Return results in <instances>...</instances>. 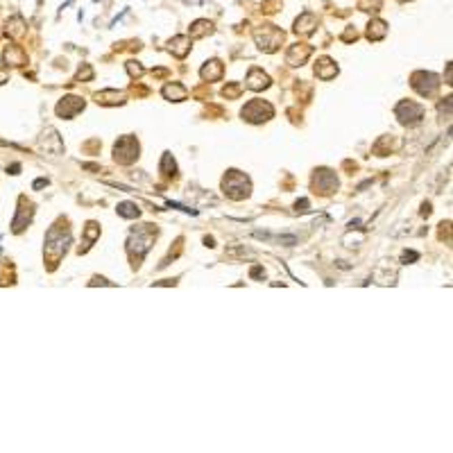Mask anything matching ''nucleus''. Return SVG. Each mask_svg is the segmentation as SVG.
I'll list each match as a JSON object with an SVG mask.
<instances>
[{"label": "nucleus", "mask_w": 453, "mask_h": 453, "mask_svg": "<svg viewBox=\"0 0 453 453\" xmlns=\"http://www.w3.org/2000/svg\"><path fill=\"white\" fill-rule=\"evenodd\" d=\"M225 193L229 195L231 199H242L250 195V179L245 175H240L238 170H231V172L225 177Z\"/></svg>", "instance_id": "nucleus-1"}, {"label": "nucleus", "mask_w": 453, "mask_h": 453, "mask_svg": "<svg viewBox=\"0 0 453 453\" xmlns=\"http://www.w3.org/2000/svg\"><path fill=\"white\" fill-rule=\"evenodd\" d=\"M272 114H274V109L263 100H252L250 104L242 109V118H247L250 123H263V120L272 118Z\"/></svg>", "instance_id": "nucleus-2"}, {"label": "nucleus", "mask_w": 453, "mask_h": 453, "mask_svg": "<svg viewBox=\"0 0 453 453\" xmlns=\"http://www.w3.org/2000/svg\"><path fill=\"white\" fill-rule=\"evenodd\" d=\"M256 41L263 50L274 52L279 48V43L284 41V32H279L274 25H263V30L256 32Z\"/></svg>", "instance_id": "nucleus-3"}, {"label": "nucleus", "mask_w": 453, "mask_h": 453, "mask_svg": "<svg viewBox=\"0 0 453 453\" xmlns=\"http://www.w3.org/2000/svg\"><path fill=\"white\" fill-rule=\"evenodd\" d=\"M114 152H116V161H120V163H131L136 157H138V143H136L134 138H120L118 143H116V148H114Z\"/></svg>", "instance_id": "nucleus-4"}, {"label": "nucleus", "mask_w": 453, "mask_h": 453, "mask_svg": "<svg viewBox=\"0 0 453 453\" xmlns=\"http://www.w3.org/2000/svg\"><path fill=\"white\" fill-rule=\"evenodd\" d=\"M397 116L403 125H417L424 116V109L417 102H401V104L397 107Z\"/></svg>", "instance_id": "nucleus-5"}, {"label": "nucleus", "mask_w": 453, "mask_h": 453, "mask_svg": "<svg viewBox=\"0 0 453 453\" xmlns=\"http://www.w3.org/2000/svg\"><path fill=\"white\" fill-rule=\"evenodd\" d=\"M84 109V102L80 97H64V100L57 104V114L64 116V118H73L77 111Z\"/></svg>", "instance_id": "nucleus-6"}, {"label": "nucleus", "mask_w": 453, "mask_h": 453, "mask_svg": "<svg viewBox=\"0 0 453 453\" xmlns=\"http://www.w3.org/2000/svg\"><path fill=\"white\" fill-rule=\"evenodd\" d=\"M247 86H250V89H254V91L267 89V86H270V77H267L263 71H259V68H252L250 77H247Z\"/></svg>", "instance_id": "nucleus-7"}, {"label": "nucleus", "mask_w": 453, "mask_h": 453, "mask_svg": "<svg viewBox=\"0 0 453 453\" xmlns=\"http://www.w3.org/2000/svg\"><path fill=\"white\" fill-rule=\"evenodd\" d=\"M315 23H318V18L313 16V14H304L301 18H297L295 23V32L297 34H310L315 27Z\"/></svg>", "instance_id": "nucleus-8"}, {"label": "nucleus", "mask_w": 453, "mask_h": 453, "mask_svg": "<svg viewBox=\"0 0 453 453\" xmlns=\"http://www.w3.org/2000/svg\"><path fill=\"white\" fill-rule=\"evenodd\" d=\"M222 75V64L218 59H213V61H208L206 66L202 68V77L204 80H208V82H213V80H218V77Z\"/></svg>", "instance_id": "nucleus-9"}, {"label": "nucleus", "mask_w": 453, "mask_h": 453, "mask_svg": "<svg viewBox=\"0 0 453 453\" xmlns=\"http://www.w3.org/2000/svg\"><path fill=\"white\" fill-rule=\"evenodd\" d=\"M315 73H318V77H322V80H331V77L338 73V68H335V64L331 59H322L315 66Z\"/></svg>", "instance_id": "nucleus-10"}, {"label": "nucleus", "mask_w": 453, "mask_h": 453, "mask_svg": "<svg viewBox=\"0 0 453 453\" xmlns=\"http://www.w3.org/2000/svg\"><path fill=\"white\" fill-rule=\"evenodd\" d=\"M310 55V46H306V43H297V46H292L290 48V52H288V61L290 64H295V59L299 57V64L306 59V57Z\"/></svg>", "instance_id": "nucleus-11"}, {"label": "nucleus", "mask_w": 453, "mask_h": 453, "mask_svg": "<svg viewBox=\"0 0 453 453\" xmlns=\"http://www.w3.org/2000/svg\"><path fill=\"white\" fill-rule=\"evenodd\" d=\"M388 32V25L383 21H372L369 23V30H367V37L372 39V41H376V39H383Z\"/></svg>", "instance_id": "nucleus-12"}, {"label": "nucleus", "mask_w": 453, "mask_h": 453, "mask_svg": "<svg viewBox=\"0 0 453 453\" xmlns=\"http://www.w3.org/2000/svg\"><path fill=\"white\" fill-rule=\"evenodd\" d=\"M170 52H175L177 57H186L188 52V39L186 37H177L170 41Z\"/></svg>", "instance_id": "nucleus-13"}, {"label": "nucleus", "mask_w": 453, "mask_h": 453, "mask_svg": "<svg viewBox=\"0 0 453 453\" xmlns=\"http://www.w3.org/2000/svg\"><path fill=\"white\" fill-rule=\"evenodd\" d=\"M211 32H213V25L208 21H195L191 27V37H195V39L204 37V34H211Z\"/></svg>", "instance_id": "nucleus-14"}, {"label": "nucleus", "mask_w": 453, "mask_h": 453, "mask_svg": "<svg viewBox=\"0 0 453 453\" xmlns=\"http://www.w3.org/2000/svg\"><path fill=\"white\" fill-rule=\"evenodd\" d=\"M97 102H102V104H120L123 95L116 93V91H104V93H97Z\"/></svg>", "instance_id": "nucleus-15"}, {"label": "nucleus", "mask_w": 453, "mask_h": 453, "mask_svg": "<svg viewBox=\"0 0 453 453\" xmlns=\"http://www.w3.org/2000/svg\"><path fill=\"white\" fill-rule=\"evenodd\" d=\"M163 95L165 97H175V100H184L186 97V89L184 86H179V84H170V86H165L163 89Z\"/></svg>", "instance_id": "nucleus-16"}, {"label": "nucleus", "mask_w": 453, "mask_h": 453, "mask_svg": "<svg viewBox=\"0 0 453 453\" xmlns=\"http://www.w3.org/2000/svg\"><path fill=\"white\" fill-rule=\"evenodd\" d=\"M118 213L123 218H136V216H138V208H136V204L123 202V204H118Z\"/></svg>", "instance_id": "nucleus-17"}]
</instances>
